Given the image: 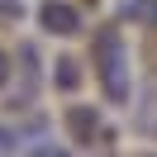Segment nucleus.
<instances>
[{
  "mask_svg": "<svg viewBox=\"0 0 157 157\" xmlns=\"http://www.w3.org/2000/svg\"><path fill=\"white\" fill-rule=\"evenodd\" d=\"M67 133H71V143H81V147L100 143V138H105V119H100V109L71 105V109H67Z\"/></svg>",
  "mask_w": 157,
  "mask_h": 157,
  "instance_id": "obj_3",
  "label": "nucleus"
},
{
  "mask_svg": "<svg viewBox=\"0 0 157 157\" xmlns=\"http://www.w3.org/2000/svg\"><path fill=\"white\" fill-rule=\"evenodd\" d=\"M133 128L157 143V86L143 90V100H138V109H133Z\"/></svg>",
  "mask_w": 157,
  "mask_h": 157,
  "instance_id": "obj_5",
  "label": "nucleus"
},
{
  "mask_svg": "<svg viewBox=\"0 0 157 157\" xmlns=\"http://www.w3.org/2000/svg\"><path fill=\"white\" fill-rule=\"evenodd\" d=\"M43 133H48V119H38V114H33L29 124H0V147H5V152H19V147L43 143Z\"/></svg>",
  "mask_w": 157,
  "mask_h": 157,
  "instance_id": "obj_4",
  "label": "nucleus"
},
{
  "mask_svg": "<svg viewBox=\"0 0 157 157\" xmlns=\"http://www.w3.org/2000/svg\"><path fill=\"white\" fill-rule=\"evenodd\" d=\"M29 157H71V152H62L57 143H48V138H43V143H33V147H29Z\"/></svg>",
  "mask_w": 157,
  "mask_h": 157,
  "instance_id": "obj_8",
  "label": "nucleus"
},
{
  "mask_svg": "<svg viewBox=\"0 0 157 157\" xmlns=\"http://www.w3.org/2000/svg\"><path fill=\"white\" fill-rule=\"evenodd\" d=\"M10 76H14V71H10V57H5V48H0V86H10Z\"/></svg>",
  "mask_w": 157,
  "mask_h": 157,
  "instance_id": "obj_10",
  "label": "nucleus"
},
{
  "mask_svg": "<svg viewBox=\"0 0 157 157\" xmlns=\"http://www.w3.org/2000/svg\"><path fill=\"white\" fill-rule=\"evenodd\" d=\"M38 24L48 33H57V38H76L81 29H86V19H81V10L71 5V0H48L38 10Z\"/></svg>",
  "mask_w": 157,
  "mask_h": 157,
  "instance_id": "obj_2",
  "label": "nucleus"
},
{
  "mask_svg": "<svg viewBox=\"0 0 157 157\" xmlns=\"http://www.w3.org/2000/svg\"><path fill=\"white\" fill-rule=\"evenodd\" d=\"M52 86H57V90H76V86H81V67L62 57L57 67H52Z\"/></svg>",
  "mask_w": 157,
  "mask_h": 157,
  "instance_id": "obj_6",
  "label": "nucleus"
},
{
  "mask_svg": "<svg viewBox=\"0 0 157 157\" xmlns=\"http://www.w3.org/2000/svg\"><path fill=\"white\" fill-rule=\"evenodd\" d=\"M24 14V0H0V19H19Z\"/></svg>",
  "mask_w": 157,
  "mask_h": 157,
  "instance_id": "obj_9",
  "label": "nucleus"
},
{
  "mask_svg": "<svg viewBox=\"0 0 157 157\" xmlns=\"http://www.w3.org/2000/svg\"><path fill=\"white\" fill-rule=\"evenodd\" d=\"M95 81H100L109 105H128V95H133V62H128V43H124L119 29L95 33Z\"/></svg>",
  "mask_w": 157,
  "mask_h": 157,
  "instance_id": "obj_1",
  "label": "nucleus"
},
{
  "mask_svg": "<svg viewBox=\"0 0 157 157\" xmlns=\"http://www.w3.org/2000/svg\"><path fill=\"white\" fill-rule=\"evenodd\" d=\"M124 14H128V19H143V24H152V29H157V0H124Z\"/></svg>",
  "mask_w": 157,
  "mask_h": 157,
  "instance_id": "obj_7",
  "label": "nucleus"
}]
</instances>
